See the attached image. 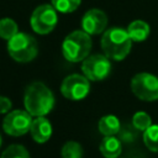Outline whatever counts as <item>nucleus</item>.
<instances>
[{
  "label": "nucleus",
  "instance_id": "f257e3e1",
  "mask_svg": "<svg viewBox=\"0 0 158 158\" xmlns=\"http://www.w3.org/2000/svg\"><path fill=\"white\" fill-rule=\"evenodd\" d=\"M25 109L32 116H46L54 105V95L51 89L41 81L27 86L23 96Z\"/></svg>",
  "mask_w": 158,
  "mask_h": 158
},
{
  "label": "nucleus",
  "instance_id": "f03ea898",
  "mask_svg": "<svg viewBox=\"0 0 158 158\" xmlns=\"http://www.w3.org/2000/svg\"><path fill=\"white\" fill-rule=\"evenodd\" d=\"M100 44L106 57L114 60H122L131 51L132 40L130 38L127 30L121 27H111L104 31Z\"/></svg>",
  "mask_w": 158,
  "mask_h": 158
},
{
  "label": "nucleus",
  "instance_id": "7ed1b4c3",
  "mask_svg": "<svg viewBox=\"0 0 158 158\" xmlns=\"http://www.w3.org/2000/svg\"><path fill=\"white\" fill-rule=\"evenodd\" d=\"M91 38L84 30L70 32L62 43V53L69 62H83L90 53Z\"/></svg>",
  "mask_w": 158,
  "mask_h": 158
},
{
  "label": "nucleus",
  "instance_id": "20e7f679",
  "mask_svg": "<svg viewBox=\"0 0 158 158\" xmlns=\"http://www.w3.org/2000/svg\"><path fill=\"white\" fill-rule=\"evenodd\" d=\"M7 52L10 57L16 62H31L38 53L37 41L28 33L17 32L12 38L7 41Z\"/></svg>",
  "mask_w": 158,
  "mask_h": 158
},
{
  "label": "nucleus",
  "instance_id": "39448f33",
  "mask_svg": "<svg viewBox=\"0 0 158 158\" xmlns=\"http://www.w3.org/2000/svg\"><path fill=\"white\" fill-rule=\"evenodd\" d=\"M58 15L57 10L52 6V4H42L38 5L30 19V23L32 30L38 35H47L52 32L57 25Z\"/></svg>",
  "mask_w": 158,
  "mask_h": 158
},
{
  "label": "nucleus",
  "instance_id": "423d86ee",
  "mask_svg": "<svg viewBox=\"0 0 158 158\" xmlns=\"http://www.w3.org/2000/svg\"><path fill=\"white\" fill-rule=\"evenodd\" d=\"M131 90L141 100H158V78L149 73H138L131 80Z\"/></svg>",
  "mask_w": 158,
  "mask_h": 158
},
{
  "label": "nucleus",
  "instance_id": "0eeeda50",
  "mask_svg": "<svg viewBox=\"0 0 158 158\" xmlns=\"http://www.w3.org/2000/svg\"><path fill=\"white\" fill-rule=\"evenodd\" d=\"M81 70L84 75L93 81H100L109 77L111 72L110 58L105 54L88 56L81 63Z\"/></svg>",
  "mask_w": 158,
  "mask_h": 158
},
{
  "label": "nucleus",
  "instance_id": "6e6552de",
  "mask_svg": "<svg viewBox=\"0 0 158 158\" xmlns=\"http://www.w3.org/2000/svg\"><path fill=\"white\" fill-rule=\"evenodd\" d=\"M89 79L80 74H70L64 78L60 84L62 95L69 100H81L89 94Z\"/></svg>",
  "mask_w": 158,
  "mask_h": 158
},
{
  "label": "nucleus",
  "instance_id": "1a4fd4ad",
  "mask_svg": "<svg viewBox=\"0 0 158 158\" xmlns=\"http://www.w3.org/2000/svg\"><path fill=\"white\" fill-rule=\"evenodd\" d=\"M31 116L32 115L25 110H14L5 116L2 128L10 136H22L30 131L32 123Z\"/></svg>",
  "mask_w": 158,
  "mask_h": 158
},
{
  "label": "nucleus",
  "instance_id": "9d476101",
  "mask_svg": "<svg viewBox=\"0 0 158 158\" xmlns=\"http://www.w3.org/2000/svg\"><path fill=\"white\" fill-rule=\"evenodd\" d=\"M106 26H107V16L104 11L99 9L88 10L81 19V28L90 36L102 33Z\"/></svg>",
  "mask_w": 158,
  "mask_h": 158
},
{
  "label": "nucleus",
  "instance_id": "9b49d317",
  "mask_svg": "<svg viewBox=\"0 0 158 158\" xmlns=\"http://www.w3.org/2000/svg\"><path fill=\"white\" fill-rule=\"evenodd\" d=\"M30 132L33 141H36L37 143H44L51 138L52 135L51 122L44 116H36V118L32 120Z\"/></svg>",
  "mask_w": 158,
  "mask_h": 158
},
{
  "label": "nucleus",
  "instance_id": "f8f14e48",
  "mask_svg": "<svg viewBox=\"0 0 158 158\" xmlns=\"http://www.w3.org/2000/svg\"><path fill=\"white\" fill-rule=\"evenodd\" d=\"M121 141L115 136H105L100 143V152L105 158H117L121 154Z\"/></svg>",
  "mask_w": 158,
  "mask_h": 158
},
{
  "label": "nucleus",
  "instance_id": "ddd939ff",
  "mask_svg": "<svg viewBox=\"0 0 158 158\" xmlns=\"http://www.w3.org/2000/svg\"><path fill=\"white\" fill-rule=\"evenodd\" d=\"M126 30H127V33H128L130 38L132 40V42L144 41L149 36V31H151L149 25L146 21H142V20L132 21Z\"/></svg>",
  "mask_w": 158,
  "mask_h": 158
},
{
  "label": "nucleus",
  "instance_id": "4468645a",
  "mask_svg": "<svg viewBox=\"0 0 158 158\" xmlns=\"http://www.w3.org/2000/svg\"><path fill=\"white\" fill-rule=\"evenodd\" d=\"M121 122L118 118L114 115H106L102 116L99 121V131L104 136H115L120 131Z\"/></svg>",
  "mask_w": 158,
  "mask_h": 158
},
{
  "label": "nucleus",
  "instance_id": "2eb2a0df",
  "mask_svg": "<svg viewBox=\"0 0 158 158\" xmlns=\"http://www.w3.org/2000/svg\"><path fill=\"white\" fill-rule=\"evenodd\" d=\"M143 142L152 152H158V125H151L143 131Z\"/></svg>",
  "mask_w": 158,
  "mask_h": 158
},
{
  "label": "nucleus",
  "instance_id": "dca6fc26",
  "mask_svg": "<svg viewBox=\"0 0 158 158\" xmlns=\"http://www.w3.org/2000/svg\"><path fill=\"white\" fill-rule=\"evenodd\" d=\"M19 32V27L17 23L9 17L1 19L0 20V37L2 40L9 41L10 38H12L16 33Z\"/></svg>",
  "mask_w": 158,
  "mask_h": 158
},
{
  "label": "nucleus",
  "instance_id": "f3484780",
  "mask_svg": "<svg viewBox=\"0 0 158 158\" xmlns=\"http://www.w3.org/2000/svg\"><path fill=\"white\" fill-rule=\"evenodd\" d=\"M81 0H51L52 6L62 14H70L73 11H75L79 5H80Z\"/></svg>",
  "mask_w": 158,
  "mask_h": 158
},
{
  "label": "nucleus",
  "instance_id": "a211bd4d",
  "mask_svg": "<svg viewBox=\"0 0 158 158\" xmlns=\"http://www.w3.org/2000/svg\"><path fill=\"white\" fill-rule=\"evenodd\" d=\"M62 158H83V148L75 141L67 142L60 151Z\"/></svg>",
  "mask_w": 158,
  "mask_h": 158
},
{
  "label": "nucleus",
  "instance_id": "6ab92c4d",
  "mask_svg": "<svg viewBox=\"0 0 158 158\" xmlns=\"http://www.w3.org/2000/svg\"><path fill=\"white\" fill-rule=\"evenodd\" d=\"M1 158H31V157L23 146L11 144L2 152Z\"/></svg>",
  "mask_w": 158,
  "mask_h": 158
},
{
  "label": "nucleus",
  "instance_id": "aec40b11",
  "mask_svg": "<svg viewBox=\"0 0 158 158\" xmlns=\"http://www.w3.org/2000/svg\"><path fill=\"white\" fill-rule=\"evenodd\" d=\"M132 125L138 130V131H144L152 125V120L147 112L138 111L133 115L132 117Z\"/></svg>",
  "mask_w": 158,
  "mask_h": 158
},
{
  "label": "nucleus",
  "instance_id": "412c9836",
  "mask_svg": "<svg viewBox=\"0 0 158 158\" xmlns=\"http://www.w3.org/2000/svg\"><path fill=\"white\" fill-rule=\"evenodd\" d=\"M137 128L132 125V126H128V125H121L120 127V131L117 132V136H118V139L121 142H125V143H130V142H133L137 137Z\"/></svg>",
  "mask_w": 158,
  "mask_h": 158
},
{
  "label": "nucleus",
  "instance_id": "4be33fe9",
  "mask_svg": "<svg viewBox=\"0 0 158 158\" xmlns=\"http://www.w3.org/2000/svg\"><path fill=\"white\" fill-rule=\"evenodd\" d=\"M11 109V101L6 96L0 95V114H5Z\"/></svg>",
  "mask_w": 158,
  "mask_h": 158
},
{
  "label": "nucleus",
  "instance_id": "5701e85b",
  "mask_svg": "<svg viewBox=\"0 0 158 158\" xmlns=\"http://www.w3.org/2000/svg\"><path fill=\"white\" fill-rule=\"evenodd\" d=\"M1 142H2V141H1V136H0V146H1Z\"/></svg>",
  "mask_w": 158,
  "mask_h": 158
}]
</instances>
